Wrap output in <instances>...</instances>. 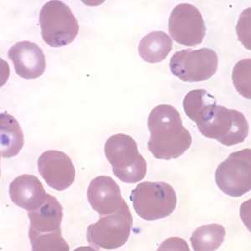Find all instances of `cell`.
Here are the masks:
<instances>
[{
  "mask_svg": "<svg viewBox=\"0 0 251 251\" xmlns=\"http://www.w3.org/2000/svg\"><path fill=\"white\" fill-rule=\"evenodd\" d=\"M9 196L15 205L29 212L44 203L47 194L36 176L23 174L10 183Z\"/></svg>",
  "mask_w": 251,
  "mask_h": 251,
  "instance_id": "14",
  "label": "cell"
},
{
  "mask_svg": "<svg viewBox=\"0 0 251 251\" xmlns=\"http://www.w3.org/2000/svg\"><path fill=\"white\" fill-rule=\"evenodd\" d=\"M131 200L135 211L148 221L168 217L177 206V194L164 182H143L134 188Z\"/></svg>",
  "mask_w": 251,
  "mask_h": 251,
  "instance_id": "4",
  "label": "cell"
},
{
  "mask_svg": "<svg viewBox=\"0 0 251 251\" xmlns=\"http://www.w3.org/2000/svg\"><path fill=\"white\" fill-rule=\"evenodd\" d=\"M39 21L44 42L54 48L72 43L80 29L72 9L57 0L49 1L42 7Z\"/></svg>",
  "mask_w": 251,
  "mask_h": 251,
  "instance_id": "5",
  "label": "cell"
},
{
  "mask_svg": "<svg viewBox=\"0 0 251 251\" xmlns=\"http://www.w3.org/2000/svg\"><path fill=\"white\" fill-rule=\"evenodd\" d=\"M30 244L61 236L63 208L57 199L47 194L44 203L29 212Z\"/></svg>",
  "mask_w": 251,
  "mask_h": 251,
  "instance_id": "10",
  "label": "cell"
},
{
  "mask_svg": "<svg viewBox=\"0 0 251 251\" xmlns=\"http://www.w3.org/2000/svg\"><path fill=\"white\" fill-rule=\"evenodd\" d=\"M226 237V228L219 224H210L196 228L190 241L195 251H213L220 248Z\"/></svg>",
  "mask_w": 251,
  "mask_h": 251,
  "instance_id": "17",
  "label": "cell"
},
{
  "mask_svg": "<svg viewBox=\"0 0 251 251\" xmlns=\"http://www.w3.org/2000/svg\"><path fill=\"white\" fill-rule=\"evenodd\" d=\"M204 137L225 146L236 145L246 140L249 124L243 113L218 106L214 96L208 95L200 108L188 115Z\"/></svg>",
  "mask_w": 251,
  "mask_h": 251,
  "instance_id": "2",
  "label": "cell"
},
{
  "mask_svg": "<svg viewBox=\"0 0 251 251\" xmlns=\"http://www.w3.org/2000/svg\"><path fill=\"white\" fill-rule=\"evenodd\" d=\"M40 176L47 185L57 191L66 190L74 183L75 169L68 155L57 150H48L38 159Z\"/></svg>",
  "mask_w": 251,
  "mask_h": 251,
  "instance_id": "11",
  "label": "cell"
},
{
  "mask_svg": "<svg viewBox=\"0 0 251 251\" xmlns=\"http://www.w3.org/2000/svg\"><path fill=\"white\" fill-rule=\"evenodd\" d=\"M1 156L11 158L19 154L24 146V134L15 117L7 112L0 114Z\"/></svg>",
  "mask_w": 251,
  "mask_h": 251,
  "instance_id": "15",
  "label": "cell"
},
{
  "mask_svg": "<svg viewBox=\"0 0 251 251\" xmlns=\"http://www.w3.org/2000/svg\"><path fill=\"white\" fill-rule=\"evenodd\" d=\"M89 203L100 216L117 211L125 202L120 188L109 176H98L92 179L87 189Z\"/></svg>",
  "mask_w": 251,
  "mask_h": 251,
  "instance_id": "13",
  "label": "cell"
},
{
  "mask_svg": "<svg viewBox=\"0 0 251 251\" xmlns=\"http://www.w3.org/2000/svg\"><path fill=\"white\" fill-rule=\"evenodd\" d=\"M219 59L209 48L182 50L173 55L169 62L174 75L185 82H201L210 79L217 72Z\"/></svg>",
  "mask_w": 251,
  "mask_h": 251,
  "instance_id": "7",
  "label": "cell"
},
{
  "mask_svg": "<svg viewBox=\"0 0 251 251\" xmlns=\"http://www.w3.org/2000/svg\"><path fill=\"white\" fill-rule=\"evenodd\" d=\"M251 59L240 60L234 66L232 74L235 88L246 99L251 98Z\"/></svg>",
  "mask_w": 251,
  "mask_h": 251,
  "instance_id": "18",
  "label": "cell"
},
{
  "mask_svg": "<svg viewBox=\"0 0 251 251\" xmlns=\"http://www.w3.org/2000/svg\"><path fill=\"white\" fill-rule=\"evenodd\" d=\"M169 31L172 39L183 46H196L206 35L205 22L200 10L190 3H180L170 14Z\"/></svg>",
  "mask_w": 251,
  "mask_h": 251,
  "instance_id": "9",
  "label": "cell"
},
{
  "mask_svg": "<svg viewBox=\"0 0 251 251\" xmlns=\"http://www.w3.org/2000/svg\"><path fill=\"white\" fill-rule=\"evenodd\" d=\"M215 182L220 190L231 197H241L251 191V149L233 152L215 171Z\"/></svg>",
  "mask_w": 251,
  "mask_h": 251,
  "instance_id": "8",
  "label": "cell"
},
{
  "mask_svg": "<svg viewBox=\"0 0 251 251\" xmlns=\"http://www.w3.org/2000/svg\"><path fill=\"white\" fill-rule=\"evenodd\" d=\"M132 224V215L125 201L117 211L104 215L97 223L90 225L86 239L96 250L119 248L128 240Z\"/></svg>",
  "mask_w": 251,
  "mask_h": 251,
  "instance_id": "6",
  "label": "cell"
},
{
  "mask_svg": "<svg viewBox=\"0 0 251 251\" xmlns=\"http://www.w3.org/2000/svg\"><path fill=\"white\" fill-rule=\"evenodd\" d=\"M105 154L115 176L123 183H138L145 177L146 160L131 136L118 133L109 137L105 144Z\"/></svg>",
  "mask_w": 251,
  "mask_h": 251,
  "instance_id": "3",
  "label": "cell"
},
{
  "mask_svg": "<svg viewBox=\"0 0 251 251\" xmlns=\"http://www.w3.org/2000/svg\"><path fill=\"white\" fill-rule=\"evenodd\" d=\"M8 56L14 63L15 72L25 80L38 79L46 70V56L37 44L24 40L11 46Z\"/></svg>",
  "mask_w": 251,
  "mask_h": 251,
  "instance_id": "12",
  "label": "cell"
},
{
  "mask_svg": "<svg viewBox=\"0 0 251 251\" xmlns=\"http://www.w3.org/2000/svg\"><path fill=\"white\" fill-rule=\"evenodd\" d=\"M148 128V149L157 159H176L191 146L190 132L183 126L178 111L170 105H159L151 110Z\"/></svg>",
  "mask_w": 251,
  "mask_h": 251,
  "instance_id": "1",
  "label": "cell"
},
{
  "mask_svg": "<svg viewBox=\"0 0 251 251\" xmlns=\"http://www.w3.org/2000/svg\"><path fill=\"white\" fill-rule=\"evenodd\" d=\"M173 49V41L163 31H153L145 35L138 46V52L144 61L151 64L162 62Z\"/></svg>",
  "mask_w": 251,
  "mask_h": 251,
  "instance_id": "16",
  "label": "cell"
}]
</instances>
